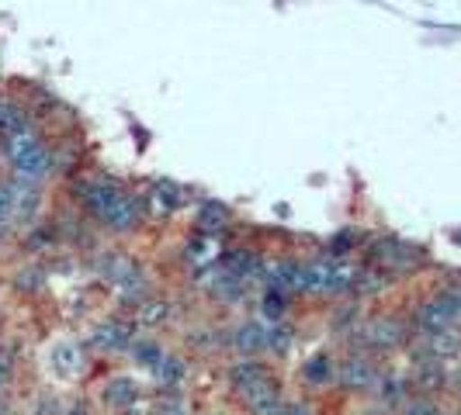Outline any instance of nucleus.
Wrapping results in <instances>:
<instances>
[{
	"label": "nucleus",
	"mask_w": 461,
	"mask_h": 415,
	"mask_svg": "<svg viewBox=\"0 0 461 415\" xmlns=\"http://www.w3.org/2000/svg\"><path fill=\"white\" fill-rule=\"evenodd\" d=\"M77 194H80L84 208L91 215H97L104 225H112V229H132L139 222V201L129 198L112 181H84L77 187Z\"/></svg>",
	"instance_id": "f257e3e1"
},
{
	"label": "nucleus",
	"mask_w": 461,
	"mask_h": 415,
	"mask_svg": "<svg viewBox=\"0 0 461 415\" xmlns=\"http://www.w3.org/2000/svg\"><path fill=\"white\" fill-rule=\"evenodd\" d=\"M7 160L18 170V177L35 181V177H42L49 170V149L35 136L24 132V136L7 138Z\"/></svg>",
	"instance_id": "f03ea898"
},
{
	"label": "nucleus",
	"mask_w": 461,
	"mask_h": 415,
	"mask_svg": "<svg viewBox=\"0 0 461 415\" xmlns=\"http://www.w3.org/2000/svg\"><path fill=\"white\" fill-rule=\"evenodd\" d=\"M357 340H361L365 349L389 353V349H399V346L406 343V325L399 322V319H371V322L357 332Z\"/></svg>",
	"instance_id": "7ed1b4c3"
},
{
	"label": "nucleus",
	"mask_w": 461,
	"mask_h": 415,
	"mask_svg": "<svg viewBox=\"0 0 461 415\" xmlns=\"http://www.w3.org/2000/svg\"><path fill=\"white\" fill-rule=\"evenodd\" d=\"M368 256L378 270H413V267H420V253H416L413 246L399 243V239H378V243H371Z\"/></svg>",
	"instance_id": "20e7f679"
},
{
	"label": "nucleus",
	"mask_w": 461,
	"mask_h": 415,
	"mask_svg": "<svg viewBox=\"0 0 461 415\" xmlns=\"http://www.w3.org/2000/svg\"><path fill=\"white\" fill-rule=\"evenodd\" d=\"M378 367L371 364L365 353H350L344 364H337V384L344 392H368L378 384Z\"/></svg>",
	"instance_id": "39448f33"
},
{
	"label": "nucleus",
	"mask_w": 461,
	"mask_h": 415,
	"mask_svg": "<svg viewBox=\"0 0 461 415\" xmlns=\"http://www.w3.org/2000/svg\"><path fill=\"white\" fill-rule=\"evenodd\" d=\"M240 405L247 409L250 415H277L281 405H285V394H281V384L275 377H264L250 384L247 392H240Z\"/></svg>",
	"instance_id": "423d86ee"
},
{
	"label": "nucleus",
	"mask_w": 461,
	"mask_h": 415,
	"mask_svg": "<svg viewBox=\"0 0 461 415\" xmlns=\"http://www.w3.org/2000/svg\"><path fill=\"white\" fill-rule=\"evenodd\" d=\"M455 312H451V305L444 295L438 298H427L423 305H416L413 312V325L423 332V336H434V332H447V329H455Z\"/></svg>",
	"instance_id": "0eeeda50"
},
{
	"label": "nucleus",
	"mask_w": 461,
	"mask_h": 415,
	"mask_svg": "<svg viewBox=\"0 0 461 415\" xmlns=\"http://www.w3.org/2000/svg\"><path fill=\"white\" fill-rule=\"evenodd\" d=\"M136 343V322H108L94 325L91 332V346L94 349H104V353H118V349H132Z\"/></svg>",
	"instance_id": "6e6552de"
},
{
	"label": "nucleus",
	"mask_w": 461,
	"mask_h": 415,
	"mask_svg": "<svg viewBox=\"0 0 461 415\" xmlns=\"http://www.w3.org/2000/svg\"><path fill=\"white\" fill-rule=\"evenodd\" d=\"M410 384H413L420 394H430V398H434L440 388L451 384V370L444 367L440 360H423V357H416V367H413V374H410Z\"/></svg>",
	"instance_id": "1a4fd4ad"
},
{
	"label": "nucleus",
	"mask_w": 461,
	"mask_h": 415,
	"mask_svg": "<svg viewBox=\"0 0 461 415\" xmlns=\"http://www.w3.org/2000/svg\"><path fill=\"white\" fill-rule=\"evenodd\" d=\"M139 398H142L139 384L132 377H122V374H118V377H108L104 388H101V405H104V409H115V412H129Z\"/></svg>",
	"instance_id": "9d476101"
},
{
	"label": "nucleus",
	"mask_w": 461,
	"mask_h": 415,
	"mask_svg": "<svg viewBox=\"0 0 461 415\" xmlns=\"http://www.w3.org/2000/svg\"><path fill=\"white\" fill-rule=\"evenodd\" d=\"M230 346L240 357H257V353H264V349H267V322L250 319V322L236 325Z\"/></svg>",
	"instance_id": "9b49d317"
},
{
	"label": "nucleus",
	"mask_w": 461,
	"mask_h": 415,
	"mask_svg": "<svg viewBox=\"0 0 461 415\" xmlns=\"http://www.w3.org/2000/svg\"><path fill=\"white\" fill-rule=\"evenodd\" d=\"M226 377H230L232 392L240 394V392H247L250 384H257V381H264V377H275V374H271V367H267L264 360H257V357H240V360L226 370Z\"/></svg>",
	"instance_id": "f8f14e48"
},
{
	"label": "nucleus",
	"mask_w": 461,
	"mask_h": 415,
	"mask_svg": "<svg viewBox=\"0 0 461 415\" xmlns=\"http://www.w3.org/2000/svg\"><path fill=\"white\" fill-rule=\"evenodd\" d=\"M461 353V332L458 329H447V332H434V336H423L420 343V357L423 360H451Z\"/></svg>",
	"instance_id": "ddd939ff"
},
{
	"label": "nucleus",
	"mask_w": 461,
	"mask_h": 415,
	"mask_svg": "<svg viewBox=\"0 0 461 415\" xmlns=\"http://www.w3.org/2000/svg\"><path fill=\"white\" fill-rule=\"evenodd\" d=\"M302 381L309 388H326L330 381H337V360L330 353H316L302 364Z\"/></svg>",
	"instance_id": "4468645a"
},
{
	"label": "nucleus",
	"mask_w": 461,
	"mask_h": 415,
	"mask_svg": "<svg viewBox=\"0 0 461 415\" xmlns=\"http://www.w3.org/2000/svg\"><path fill=\"white\" fill-rule=\"evenodd\" d=\"M49 360H52V370H56L59 377H77V374L84 370V349L77 343H56Z\"/></svg>",
	"instance_id": "2eb2a0df"
},
{
	"label": "nucleus",
	"mask_w": 461,
	"mask_h": 415,
	"mask_svg": "<svg viewBox=\"0 0 461 415\" xmlns=\"http://www.w3.org/2000/svg\"><path fill=\"white\" fill-rule=\"evenodd\" d=\"M153 381L160 384L163 392H177V388L187 381V364L181 360V357L167 353L160 364H157V370H153Z\"/></svg>",
	"instance_id": "dca6fc26"
},
{
	"label": "nucleus",
	"mask_w": 461,
	"mask_h": 415,
	"mask_svg": "<svg viewBox=\"0 0 461 415\" xmlns=\"http://www.w3.org/2000/svg\"><path fill=\"white\" fill-rule=\"evenodd\" d=\"M185 256L198 270H208V267L219 263V239H215V235H191Z\"/></svg>",
	"instance_id": "f3484780"
},
{
	"label": "nucleus",
	"mask_w": 461,
	"mask_h": 415,
	"mask_svg": "<svg viewBox=\"0 0 461 415\" xmlns=\"http://www.w3.org/2000/svg\"><path fill=\"white\" fill-rule=\"evenodd\" d=\"M11 190H14V218L28 222L35 215V208H39V190H35L32 181H24V177H14Z\"/></svg>",
	"instance_id": "a211bd4d"
},
{
	"label": "nucleus",
	"mask_w": 461,
	"mask_h": 415,
	"mask_svg": "<svg viewBox=\"0 0 461 415\" xmlns=\"http://www.w3.org/2000/svg\"><path fill=\"white\" fill-rule=\"evenodd\" d=\"M226 222H230V208L215 205V201L202 205L198 215H194V225L205 232V235H219V229H226Z\"/></svg>",
	"instance_id": "6ab92c4d"
},
{
	"label": "nucleus",
	"mask_w": 461,
	"mask_h": 415,
	"mask_svg": "<svg viewBox=\"0 0 461 415\" xmlns=\"http://www.w3.org/2000/svg\"><path fill=\"white\" fill-rule=\"evenodd\" d=\"M167 319H170V301L163 298H146L136 308V325H142V329H157Z\"/></svg>",
	"instance_id": "aec40b11"
},
{
	"label": "nucleus",
	"mask_w": 461,
	"mask_h": 415,
	"mask_svg": "<svg viewBox=\"0 0 461 415\" xmlns=\"http://www.w3.org/2000/svg\"><path fill=\"white\" fill-rule=\"evenodd\" d=\"M177 205H181V190L170 181H160V184L149 187V208L157 215H170V211H177Z\"/></svg>",
	"instance_id": "412c9836"
},
{
	"label": "nucleus",
	"mask_w": 461,
	"mask_h": 415,
	"mask_svg": "<svg viewBox=\"0 0 461 415\" xmlns=\"http://www.w3.org/2000/svg\"><path fill=\"white\" fill-rule=\"evenodd\" d=\"M295 349V329L285 322H267V353L285 357Z\"/></svg>",
	"instance_id": "4be33fe9"
},
{
	"label": "nucleus",
	"mask_w": 461,
	"mask_h": 415,
	"mask_svg": "<svg viewBox=\"0 0 461 415\" xmlns=\"http://www.w3.org/2000/svg\"><path fill=\"white\" fill-rule=\"evenodd\" d=\"M129 353H132V360H136L139 367H146L149 374H153V370H157V364H160L163 357H167V349H163L157 340H136Z\"/></svg>",
	"instance_id": "5701e85b"
},
{
	"label": "nucleus",
	"mask_w": 461,
	"mask_h": 415,
	"mask_svg": "<svg viewBox=\"0 0 461 415\" xmlns=\"http://www.w3.org/2000/svg\"><path fill=\"white\" fill-rule=\"evenodd\" d=\"M28 132V121L18 108H7V104H0V136L4 138H14V136H24Z\"/></svg>",
	"instance_id": "b1692460"
},
{
	"label": "nucleus",
	"mask_w": 461,
	"mask_h": 415,
	"mask_svg": "<svg viewBox=\"0 0 461 415\" xmlns=\"http://www.w3.org/2000/svg\"><path fill=\"white\" fill-rule=\"evenodd\" d=\"M285 312H288V298H285L281 291H264V298H260V315H264L267 322H285Z\"/></svg>",
	"instance_id": "393cba45"
},
{
	"label": "nucleus",
	"mask_w": 461,
	"mask_h": 415,
	"mask_svg": "<svg viewBox=\"0 0 461 415\" xmlns=\"http://www.w3.org/2000/svg\"><path fill=\"white\" fill-rule=\"evenodd\" d=\"M153 415H191V402L181 394H163L153 402Z\"/></svg>",
	"instance_id": "a878e982"
},
{
	"label": "nucleus",
	"mask_w": 461,
	"mask_h": 415,
	"mask_svg": "<svg viewBox=\"0 0 461 415\" xmlns=\"http://www.w3.org/2000/svg\"><path fill=\"white\" fill-rule=\"evenodd\" d=\"M399 415H447V412L440 409L430 394H416V398H410V402L399 409Z\"/></svg>",
	"instance_id": "bb28decb"
},
{
	"label": "nucleus",
	"mask_w": 461,
	"mask_h": 415,
	"mask_svg": "<svg viewBox=\"0 0 461 415\" xmlns=\"http://www.w3.org/2000/svg\"><path fill=\"white\" fill-rule=\"evenodd\" d=\"M14 218V190H11V184L0 187V229L7 225Z\"/></svg>",
	"instance_id": "cd10ccee"
},
{
	"label": "nucleus",
	"mask_w": 461,
	"mask_h": 415,
	"mask_svg": "<svg viewBox=\"0 0 461 415\" xmlns=\"http://www.w3.org/2000/svg\"><path fill=\"white\" fill-rule=\"evenodd\" d=\"M354 243H357V239H354V232H340V235L333 239V246H330V250H333V253H347Z\"/></svg>",
	"instance_id": "c85d7f7f"
},
{
	"label": "nucleus",
	"mask_w": 461,
	"mask_h": 415,
	"mask_svg": "<svg viewBox=\"0 0 461 415\" xmlns=\"http://www.w3.org/2000/svg\"><path fill=\"white\" fill-rule=\"evenodd\" d=\"M277 415H312V409H309L305 402H285Z\"/></svg>",
	"instance_id": "c756f323"
},
{
	"label": "nucleus",
	"mask_w": 461,
	"mask_h": 415,
	"mask_svg": "<svg viewBox=\"0 0 461 415\" xmlns=\"http://www.w3.org/2000/svg\"><path fill=\"white\" fill-rule=\"evenodd\" d=\"M444 298H447V305H451L455 319L461 322V284H458V287H451V291H444Z\"/></svg>",
	"instance_id": "7c9ffc66"
},
{
	"label": "nucleus",
	"mask_w": 461,
	"mask_h": 415,
	"mask_svg": "<svg viewBox=\"0 0 461 415\" xmlns=\"http://www.w3.org/2000/svg\"><path fill=\"white\" fill-rule=\"evenodd\" d=\"M18 287H42V274L39 270H28V274H18Z\"/></svg>",
	"instance_id": "2f4dec72"
},
{
	"label": "nucleus",
	"mask_w": 461,
	"mask_h": 415,
	"mask_svg": "<svg viewBox=\"0 0 461 415\" xmlns=\"http://www.w3.org/2000/svg\"><path fill=\"white\" fill-rule=\"evenodd\" d=\"M451 388L461 394V367L458 370H451Z\"/></svg>",
	"instance_id": "473e14b6"
},
{
	"label": "nucleus",
	"mask_w": 461,
	"mask_h": 415,
	"mask_svg": "<svg viewBox=\"0 0 461 415\" xmlns=\"http://www.w3.org/2000/svg\"><path fill=\"white\" fill-rule=\"evenodd\" d=\"M67 415H91V412H87V409H84V405H73V409H69Z\"/></svg>",
	"instance_id": "72a5a7b5"
},
{
	"label": "nucleus",
	"mask_w": 461,
	"mask_h": 415,
	"mask_svg": "<svg viewBox=\"0 0 461 415\" xmlns=\"http://www.w3.org/2000/svg\"><path fill=\"white\" fill-rule=\"evenodd\" d=\"M4 381H7V370H4V364H0V388H4Z\"/></svg>",
	"instance_id": "f704fd0d"
},
{
	"label": "nucleus",
	"mask_w": 461,
	"mask_h": 415,
	"mask_svg": "<svg viewBox=\"0 0 461 415\" xmlns=\"http://www.w3.org/2000/svg\"><path fill=\"white\" fill-rule=\"evenodd\" d=\"M4 409H7V405H4V398H0V415H4Z\"/></svg>",
	"instance_id": "c9c22d12"
},
{
	"label": "nucleus",
	"mask_w": 461,
	"mask_h": 415,
	"mask_svg": "<svg viewBox=\"0 0 461 415\" xmlns=\"http://www.w3.org/2000/svg\"><path fill=\"white\" fill-rule=\"evenodd\" d=\"M451 415H461V409H458V412H451Z\"/></svg>",
	"instance_id": "e433bc0d"
},
{
	"label": "nucleus",
	"mask_w": 461,
	"mask_h": 415,
	"mask_svg": "<svg viewBox=\"0 0 461 415\" xmlns=\"http://www.w3.org/2000/svg\"><path fill=\"white\" fill-rule=\"evenodd\" d=\"M0 232H4V229H0ZM0 239H4V235H0Z\"/></svg>",
	"instance_id": "4c0bfd02"
}]
</instances>
